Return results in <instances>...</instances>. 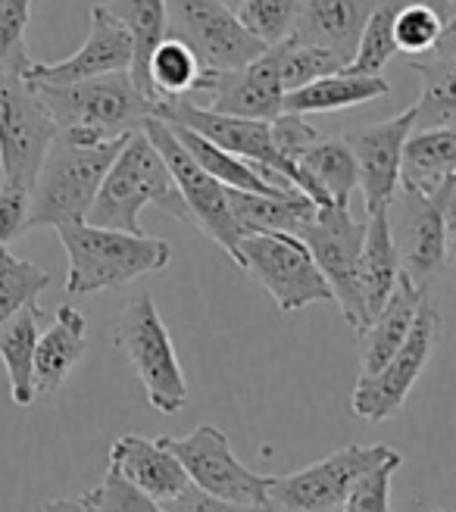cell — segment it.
Instances as JSON below:
<instances>
[{"label": "cell", "instance_id": "13", "mask_svg": "<svg viewBox=\"0 0 456 512\" xmlns=\"http://www.w3.org/2000/svg\"><path fill=\"white\" fill-rule=\"evenodd\" d=\"M172 456L185 466L194 488L207 491L219 500L266 506L272 475L247 469L232 450V441L216 425H197L185 438H160Z\"/></svg>", "mask_w": 456, "mask_h": 512}, {"label": "cell", "instance_id": "5", "mask_svg": "<svg viewBox=\"0 0 456 512\" xmlns=\"http://www.w3.org/2000/svg\"><path fill=\"white\" fill-rule=\"evenodd\" d=\"M154 116L172 125H185L191 132L204 135L207 141H213L216 147L235 153V157L247 160L253 169H257L269 185L275 188H294L300 194H307L319 210L332 207L319 188L310 182L303 169L291 160H285L278 153L275 141H272V128L263 119H241V116H228L210 107L191 104L188 97H166V100H154Z\"/></svg>", "mask_w": 456, "mask_h": 512}, {"label": "cell", "instance_id": "34", "mask_svg": "<svg viewBox=\"0 0 456 512\" xmlns=\"http://www.w3.org/2000/svg\"><path fill=\"white\" fill-rule=\"evenodd\" d=\"M50 272L0 247V328H4L19 310L38 303L41 291L50 288Z\"/></svg>", "mask_w": 456, "mask_h": 512}, {"label": "cell", "instance_id": "35", "mask_svg": "<svg viewBox=\"0 0 456 512\" xmlns=\"http://www.w3.org/2000/svg\"><path fill=\"white\" fill-rule=\"evenodd\" d=\"M272 57H275V66H278V75H282V85H285V94L294 91V88H303L322 75H332L338 69H344V60L335 57L332 50L325 47H316V44H307L294 35H288L285 41H278L269 47Z\"/></svg>", "mask_w": 456, "mask_h": 512}, {"label": "cell", "instance_id": "3", "mask_svg": "<svg viewBox=\"0 0 456 512\" xmlns=\"http://www.w3.org/2000/svg\"><path fill=\"white\" fill-rule=\"evenodd\" d=\"M144 207H160L172 219L191 225V213L163 160V153L141 128V132L129 135V141L116 153L85 222L104 228H122V232H141Z\"/></svg>", "mask_w": 456, "mask_h": 512}, {"label": "cell", "instance_id": "8", "mask_svg": "<svg viewBox=\"0 0 456 512\" xmlns=\"http://www.w3.org/2000/svg\"><path fill=\"white\" fill-rule=\"evenodd\" d=\"M144 132L150 141H154V147L163 153V160L175 178V185H179V194L185 200L188 213H191V225L200 228V235L210 238L216 247H222V253L228 256V260L241 269V238H244V232L235 219L228 188L219 182V178H213L207 169H200L194 163V157L182 147L179 135H175V128L169 122L150 116L144 122Z\"/></svg>", "mask_w": 456, "mask_h": 512}, {"label": "cell", "instance_id": "31", "mask_svg": "<svg viewBox=\"0 0 456 512\" xmlns=\"http://www.w3.org/2000/svg\"><path fill=\"white\" fill-rule=\"evenodd\" d=\"M110 13L129 29L135 41V63H132V82L150 97L147 85V60L166 35H169V16H166V0H110Z\"/></svg>", "mask_w": 456, "mask_h": 512}, {"label": "cell", "instance_id": "1", "mask_svg": "<svg viewBox=\"0 0 456 512\" xmlns=\"http://www.w3.org/2000/svg\"><path fill=\"white\" fill-rule=\"evenodd\" d=\"M66 250V294L85 297L116 291L135 278L163 272L172 263V244L144 232H122L91 222H69L57 228Z\"/></svg>", "mask_w": 456, "mask_h": 512}, {"label": "cell", "instance_id": "40", "mask_svg": "<svg viewBox=\"0 0 456 512\" xmlns=\"http://www.w3.org/2000/svg\"><path fill=\"white\" fill-rule=\"evenodd\" d=\"M400 466L403 463H385V466L372 469L369 475H363L357 484H353V491L347 494L341 512H394L391 509V481Z\"/></svg>", "mask_w": 456, "mask_h": 512}, {"label": "cell", "instance_id": "2", "mask_svg": "<svg viewBox=\"0 0 456 512\" xmlns=\"http://www.w3.org/2000/svg\"><path fill=\"white\" fill-rule=\"evenodd\" d=\"M32 88L44 100L47 113L54 116L60 135L85 144L129 138L154 116V100L132 82L129 72H110L72 85Z\"/></svg>", "mask_w": 456, "mask_h": 512}, {"label": "cell", "instance_id": "6", "mask_svg": "<svg viewBox=\"0 0 456 512\" xmlns=\"http://www.w3.org/2000/svg\"><path fill=\"white\" fill-rule=\"evenodd\" d=\"M113 341L144 384L147 403L163 416L182 413L188 403V381L179 356H175L169 328L154 303V294L141 291L125 303Z\"/></svg>", "mask_w": 456, "mask_h": 512}, {"label": "cell", "instance_id": "18", "mask_svg": "<svg viewBox=\"0 0 456 512\" xmlns=\"http://www.w3.org/2000/svg\"><path fill=\"white\" fill-rule=\"evenodd\" d=\"M207 94H210V110L228 116L272 122L278 113H285V85L269 47L266 54L250 60L241 69L213 72Z\"/></svg>", "mask_w": 456, "mask_h": 512}, {"label": "cell", "instance_id": "48", "mask_svg": "<svg viewBox=\"0 0 456 512\" xmlns=\"http://www.w3.org/2000/svg\"><path fill=\"white\" fill-rule=\"evenodd\" d=\"M219 4H225L228 10H238V7L244 4V0H219Z\"/></svg>", "mask_w": 456, "mask_h": 512}, {"label": "cell", "instance_id": "20", "mask_svg": "<svg viewBox=\"0 0 456 512\" xmlns=\"http://www.w3.org/2000/svg\"><path fill=\"white\" fill-rule=\"evenodd\" d=\"M378 4L382 0H300L291 35L307 44L332 50L347 66L353 60V50L360 44L363 25Z\"/></svg>", "mask_w": 456, "mask_h": 512}, {"label": "cell", "instance_id": "9", "mask_svg": "<svg viewBox=\"0 0 456 512\" xmlns=\"http://www.w3.org/2000/svg\"><path fill=\"white\" fill-rule=\"evenodd\" d=\"M444 338V313L432 300V294L422 297L416 322L410 328L407 341L397 347L391 360L375 375H360L357 388L350 397V409L366 422H385L397 416L407 403L416 381L422 378L425 366L432 363L435 350Z\"/></svg>", "mask_w": 456, "mask_h": 512}, {"label": "cell", "instance_id": "28", "mask_svg": "<svg viewBox=\"0 0 456 512\" xmlns=\"http://www.w3.org/2000/svg\"><path fill=\"white\" fill-rule=\"evenodd\" d=\"M213 72L204 69L194 50L175 35H166L147 60V85L150 100H166V97H191V94H207Z\"/></svg>", "mask_w": 456, "mask_h": 512}, {"label": "cell", "instance_id": "24", "mask_svg": "<svg viewBox=\"0 0 456 512\" xmlns=\"http://www.w3.org/2000/svg\"><path fill=\"white\" fill-rule=\"evenodd\" d=\"M391 94V82L382 75H363V72H350L338 69L332 75H322V79L294 88L285 94V110L288 113H303V116H319V113H341L372 104L378 97Z\"/></svg>", "mask_w": 456, "mask_h": 512}, {"label": "cell", "instance_id": "39", "mask_svg": "<svg viewBox=\"0 0 456 512\" xmlns=\"http://www.w3.org/2000/svg\"><path fill=\"white\" fill-rule=\"evenodd\" d=\"M82 500L91 512H169L160 500L138 491L116 469H107L104 481L82 494Z\"/></svg>", "mask_w": 456, "mask_h": 512}, {"label": "cell", "instance_id": "42", "mask_svg": "<svg viewBox=\"0 0 456 512\" xmlns=\"http://www.w3.org/2000/svg\"><path fill=\"white\" fill-rule=\"evenodd\" d=\"M29 228V191L0 185V247H10Z\"/></svg>", "mask_w": 456, "mask_h": 512}, {"label": "cell", "instance_id": "29", "mask_svg": "<svg viewBox=\"0 0 456 512\" xmlns=\"http://www.w3.org/2000/svg\"><path fill=\"white\" fill-rule=\"evenodd\" d=\"M297 166L332 207H353L350 200L360 188V169L344 138H319Z\"/></svg>", "mask_w": 456, "mask_h": 512}, {"label": "cell", "instance_id": "49", "mask_svg": "<svg viewBox=\"0 0 456 512\" xmlns=\"http://www.w3.org/2000/svg\"><path fill=\"white\" fill-rule=\"evenodd\" d=\"M432 512H450V509H432Z\"/></svg>", "mask_w": 456, "mask_h": 512}, {"label": "cell", "instance_id": "17", "mask_svg": "<svg viewBox=\"0 0 456 512\" xmlns=\"http://www.w3.org/2000/svg\"><path fill=\"white\" fill-rule=\"evenodd\" d=\"M132 63H135V41L129 29L110 13L107 4H97L91 7V25L85 44L57 63L35 60L29 72H25V79L32 85H72L110 72H132Z\"/></svg>", "mask_w": 456, "mask_h": 512}, {"label": "cell", "instance_id": "33", "mask_svg": "<svg viewBox=\"0 0 456 512\" xmlns=\"http://www.w3.org/2000/svg\"><path fill=\"white\" fill-rule=\"evenodd\" d=\"M407 4V0H382L366 19L360 44L353 50V60L344 66L350 72H363V75H382L385 66L400 54L397 41H394V16L397 10Z\"/></svg>", "mask_w": 456, "mask_h": 512}, {"label": "cell", "instance_id": "37", "mask_svg": "<svg viewBox=\"0 0 456 512\" xmlns=\"http://www.w3.org/2000/svg\"><path fill=\"white\" fill-rule=\"evenodd\" d=\"M297 10L300 0H244L235 13L253 38H260L266 47H272L294 32Z\"/></svg>", "mask_w": 456, "mask_h": 512}, {"label": "cell", "instance_id": "43", "mask_svg": "<svg viewBox=\"0 0 456 512\" xmlns=\"http://www.w3.org/2000/svg\"><path fill=\"white\" fill-rule=\"evenodd\" d=\"M169 512H272L269 506H250V503H232V500H219L207 491L200 488H191L182 491L179 497H172L163 503Z\"/></svg>", "mask_w": 456, "mask_h": 512}, {"label": "cell", "instance_id": "12", "mask_svg": "<svg viewBox=\"0 0 456 512\" xmlns=\"http://www.w3.org/2000/svg\"><path fill=\"white\" fill-rule=\"evenodd\" d=\"M366 235V213L357 216L353 207H325L303 228L300 241L310 247L316 266L322 269L332 297L344 322L357 331H366L369 313L360 291V250Z\"/></svg>", "mask_w": 456, "mask_h": 512}, {"label": "cell", "instance_id": "19", "mask_svg": "<svg viewBox=\"0 0 456 512\" xmlns=\"http://www.w3.org/2000/svg\"><path fill=\"white\" fill-rule=\"evenodd\" d=\"M110 469H116L125 481L160 503L191 488L185 466L172 456V450L160 438L147 441L141 434H125L110 450Z\"/></svg>", "mask_w": 456, "mask_h": 512}, {"label": "cell", "instance_id": "21", "mask_svg": "<svg viewBox=\"0 0 456 512\" xmlns=\"http://www.w3.org/2000/svg\"><path fill=\"white\" fill-rule=\"evenodd\" d=\"M88 350V322L72 303H63L35 347V394H57L72 369L85 360Z\"/></svg>", "mask_w": 456, "mask_h": 512}, {"label": "cell", "instance_id": "50", "mask_svg": "<svg viewBox=\"0 0 456 512\" xmlns=\"http://www.w3.org/2000/svg\"><path fill=\"white\" fill-rule=\"evenodd\" d=\"M335 512H341V509H335Z\"/></svg>", "mask_w": 456, "mask_h": 512}, {"label": "cell", "instance_id": "22", "mask_svg": "<svg viewBox=\"0 0 456 512\" xmlns=\"http://www.w3.org/2000/svg\"><path fill=\"white\" fill-rule=\"evenodd\" d=\"M422 297L428 294H422L413 281L400 272L397 288L391 291L382 313L366 325V331H360V375H375L397 353V347L407 341Z\"/></svg>", "mask_w": 456, "mask_h": 512}, {"label": "cell", "instance_id": "45", "mask_svg": "<svg viewBox=\"0 0 456 512\" xmlns=\"http://www.w3.org/2000/svg\"><path fill=\"white\" fill-rule=\"evenodd\" d=\"M428 54H438V57H447V60H456V13L444 19V29H441V38L438 44L428 50Z\"/></svg>", "mask_w": 456, "mask_h": 512}, {"label": "cell", "instance_id": "16", "mask_svg": "<svg viewBox=\"0 0 456 512\" xmlns=\"http://www.w3.org/2000/svg\"><path fill=\"white\" fill-rule=\"evenodd\" d=\"M413 107L403 110L385 122H369V125H357L350 128L347 135H341L347 141V147L357 157V169H360V197H363V213H382L391 207L394 194L400 191V160H403V144H407L410 132H413Z\"/></svg>", "mask_w": 456, "mask_h": 512}, {"label": "cell", "instance_id": "26", "mask_svg": "<svg viewBox=\"0 0 456 512\" xmlns=\"http://www.w3.org/2000/svg\"><path fill=\"white\" fill-rule=\"evenodd\" d=\"M44 310L38 303L19 310L4 328H0V363L7 369L10 400L16 406H32L35 394V347L44 331Z\"/></svg>", "mask_w": 456, "mask_h": 512}, {"label": "cell", "instance_id": "11", "mask_svg": "<svg viewBox=\"0 0 456 512\" xmlns=\"http://www.w3.org/2000/svg\"><path fill=\"white\" fill-rule=\"evenodd\" d=\"M57 122L25 75H0V175L7 188L32 191Z\"/></svg>", "mask_w": 456, "mask_h": 512}, {"label": "cell", "instance_id": "10", "mask_svg": "<svg viewBox=\"0 0 456 512\" xmlns=\"http://www.w3.org/2000/svg\"><path fill=\"white\" fill-rule=\"evenodd\" d=\"M241 269L275 300L282 313H297L310 303H335L332 288L316 266L310 247L297 235L253 232L241 238Z\"/></svg>", "mask_w": 456, "mask_h": 512}, {"label": "cell", "instance_id": "36", "mask_svg": "<svg viewBox=\"0 0 456 512\" xmlns=\"http://www.w3.org/2000/svg\"><path fill=\"white\" fill-rule=\"evenodd\" d=\"M32 4L35 0H0V75H25L35 63L25 41Z\"/></svg>", "mask_w": 456, "mask_h": 512}, {"label": "cell", "instance_id": "32", "mask_svg": "<svg viewBox=\"0 0 456 512\" xmlns=\"http://www.w3.org/2000/svg\"><path fill=\"white\" fill-rule=\"evenodd\" d=\"M172 125V122H169ZM175 128V135H179L182 147L194 157V163L200 169H207L213 178H219V182L225 188H235V191H253V194H288V188H275L269 185L266 178L253 169L247 160L235 157V153H228L222 147H216L213 141H207L204 135H197L191 132V128L185 125H172ZM294 191V188H291Z\"/></svg>", "mask_w": 456, "mask_h": 512}, {"label": "cell", "instance_id": "23", "mask_svg": "<svg viewBox=\"0 0 456 512\" xmlns=\"http://www.w3.org/2000/svg\"><path fill=\"white\" fill-rule=\"evenodd\" d=\"M456 182V125L410 132L400 160V188L435 197Z\"/></svg>", "mask_w": 456, "mask_h": 512}, {"label": "cell", "instance_id": "15", "mask_svg": "<svg viewBox=\"0 0 456 512\" xmlns=\"http://www.w3.org/2000/svg\"><path fill=\"white\" fill-rule=\"evenodd\" d=\"M388 219H391L394 247L400 256V272L422 294H432V285L447 266L441 197L400 188V194H394L388 207Z\"/></svg>", "mask_w": 456, "mask_h": 512}, {"label": "cell", "instance_id": "4", "mask_svg": "<svg viewBox=\"0 0 456 512\" xmlns=\"http://www.w3.org/2000/svg\"><path fill=\"white\" fill-rule=\"evenodd\" d=\"M125 141L129 138L85 144L57 132V141L50 144L29 191V228L85 222L100 185H104V175Z\"/></svg>", "mask_w": 456, "mask_h": 512}, {"label": "cell", "instance_id": "7", "mask_svg": "<svg viewBox=\"0 0 456 512\" xmlns=\"http://www.w3.org/2000/svg\"><path fill=\"white\" fill-rule=\"evenodd\" d=\"M385 463H403L400 450L388 444H347L307 469L272 475L266 506L272 512H335L353 484Z\"/></svg>", "mask_w": 456, "mask_h": 512}, {"label": "cell", "instance_id": "41", "mask_svg": "<svg viewBox=\"0 0 456 512\" xmlns=\"http://www.w3.org/2000/svg\"><path fill=\"white\" fill-rule=\"evenodd\" d=\"M269 128H272V141H275V147H278V153H282L285 160H291V163H300L303 160V153H307L319 138H322V132L319 128L310 122V116H303V113H278L272 122H269Z\"/></svg>", "mask_w": 456, "mask_h": 512}, {"label": "cell", "instance_id": "38", "mask_svg": "<svg viewBox=\"0 0 456 512\" xmlns=\"http://www.w3.org/2000/svg\"><path fill=\"white\" fill-rule=\"evenodd\" d=\"M444 29V16L419 0H407L394 16V41L400 54H428Z\"/></svg>", "mask_w": 456, "mask_h": 512}, {"label": "cell", "instance_id": "27", "mask_svg": "<svg viewBox=\"0 0 456 512\" xmlns=\"http://www.w3.org/2000/svg\"><path fill=\"white\" fill-rule=\"evenodd\" d=\"M397 278H400V256L394 247L388 210L372 213L366 216V235L360 250V291H363L369 322L382 313V306L397 288Z\"/></svg>", "mask_w": 456, "mask_h": 512}, {"label": "cell", "instance_id": "47", "mask_svg": "<svg viewBox=\"0 0 456 512\" xmlns=\"http://www.w3.org/2000/svg\"><path fill=\"white\" fill-rule=\"evenodd\" d=\"M419 4H428V7H432V10H438V13H441L444 19L456 13V0H419Z\"/></svg>", "mask_w": 456, "mask_h": 512}, {"label": "cell", "instance_id": "30", "mask_svg": "<svg viewBox=\"0 0 456 512\" xmlns=\"http://www.w3.org/2000/svg\"><path fill=\"white\" fill-rule=\"evenodd\" d=\"M407 66L422 79L419 104L413 107V132L456 125V60L428 54V60H410Z\"/></svg>", "mask_w": 456, "mask_h": 512}, {"label": "cell", "instance_id": "14", "mask_svg": "<svg viewBox=\"0 0 456 512\" xmlns=\"http://www.w3.org/2000/svg\"><path fill=\"white\" fill-rule=\"evenodd\" d=\"M166 16L169 35L182 38L210 72H232L266 54V44L219 0H166Z\"/></svg>", "mask_w": 456, "mask_h": 512}, {"label": "cell", "instance_id": "44", "mask_svg": "<svg viewBox=\"0 0 456 512\" xmlns=\"http://www.w3.org/2000/svg\"><path fill=\"white\" fill-rule=\"evenodd\" d=\"M441 207H444V244H447V263L456 269V182L441 188Z\"/></svg>", "mask_w": 456, "mask_h": 512}, {"label": "cell", "instance_id": "46", "mask_svg": "<svg viewBox=\"0 0 456 512\" xmlns=\"http://www.w3.org/2000/svg\"><path fill=\"white\" fill-rule=\"evenodd\" d=\"M35 512H91L82 497H63V500H44Z\"/></svg>", "mask_w": 456, "mask_h": 512}, {"label": "cell", "instance_id": "25", "mask_svg": "<svg viewBox=\"0 0 456 512\" xmlns=\"http://www.w3.org/2000/svg\"><path fill=\"white\" fill-rule=\"evenodd\" d=\"M228 197H232V210L235 219L241 225L244 235L253 232H285V235H303L319 207L300 191H288V194H253V191H235L228 188Z\"/></svg>", "mask_w": 456, "mask_h": 512}]
</instances>
